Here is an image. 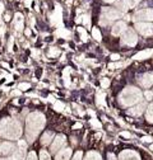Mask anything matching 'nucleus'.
<instances>
[{
	"mask_svg": "<svg viewBox=\"0 0 153 160\" xmlns=\"http://www.w3.org/2000/svg\"><path fill=\"white\" fill-rule=\"evenodd\" d=\"M119 160H140L138 152L133 151V150H124L120 156H119Z\"/></svg>",
	"mask_w": 153,
	"mask_h": 160,
	"instance_id": "10",
	"label": "nucleus"
},
{
	"mask_svg": "<svg viewBox=\"0 0 153 160\" xmlns=\"http://www.w3.org/2000/svg\"><path fill=\"white\" fill-rule=\"evenodd\" d=\"M84 160H102L101 159V155L98 152H96V151H89L86 156Z\"/></svg>",
	"mask_w": 153,
	"mask_h": 160,
	"instance_id": "18",
	"label": "nucleus"
},
{
	"mask_svg": "<svg viewBox=\"0 0 153 160\" xmlns=\"http://www.w3.org/2000/svg\"><path fill=\"white\" fill-rule=\"evenodd\" d=\"M24 158H26V149L19 148L18 150H14L12 160H24Z\"/></svg>",
	"mask_w": 153,
	"mask_h": 160,
	"instance_id": "16",
	"label": "nucleus"
},
{
	"mask_svg": "<svg viewBox=\"0 0 153 160\" xmlns=\"http://www.w3.org/2000/svg\"><path fill=\"white\" fill-rule=\"evenodd\" d=\"M120 15H121V13L116 9H113V8H102V15H101L100 23L102 26H106L110 22L115 21V19L120 18Z\"/></svg>",
	"mask_w": 153,
	"mask_h": 160,
	"instance_id": "4",
	"label": "nucleus"
},
{
	"mask_svg": "<svg viewBox=\"0 0 153 160\" xmlns=\"http://www.w3.org/2000/svg\"><path fill=\"white\" fill-rule=\"evenodd\" d=\"M144 97L148 99V101H150V99L153 98V93H152V92H145V93H144Z\"/></svg>",
	"mask_w": 153,
	"mask_h": 160,
	"instance_id": "33",
	"label": "nucleus"
},
{
	"mask_svg": "<svg viewBox=\"0 0 153 160\" xmlns=\"http://www.w3.org/2000/svg\"><path fill=\"white\" fill-rule=\"evenodd\" d=\"M92 36H93V38L96 39V41H101V38H102V36H101V33L97 28H92Z\"/></svg>",
	"mask_w": 153,
	"mask_h": 160,
	"instance_id": "22",
	"label": "nucleus"
},
{
	"mask_svg": "<svg viewBox=\"0 0 153 160\" xmlns=\"http://www.w3.org/2000/svg\"><path fill=\"white\" fill-rule=\"evenodd\" d=\"M121 42H123L124 45H126V46H130V47L135 46V45H137V42H138V37H137L135 32H134L133 29H130V28H129V29H126V31L123 33Z\"/></svg>",
	"mask_w": 153,
	"mask_h": 160,
	"instance_id": "5",
	"label": "nucleus"
},
{
	"mask_svg": "<svg viewBox=\"0 0 153 160\" xmlns=\"http://www.w3.org/2000/svg\"><path fill=\"white\" fill-rule=\"evenodd\" d=\"M26 160H38V159H37L36 152H34V151H31V152L28 154V156H27V159H26Z\"/></svg>",
	"mask_w": 153,
	"mask_h": 160,
	"instance_id": "29",
	"label": "nucleus"
},
{
	"mask_svg": "<svg viewBox=\"0 0 153 160\" xmlns=\"http://www.w3.org/2000/svg\"><path fill=\"white\" fill-rule=\"evenodd\" d=\"M101 85H102V88H107V87L110 85V80H108V79H102Z\"/></svg>",
	"mask_w": 153,
	"mask_h": 160,
	"instance_id": "32",
	"label": "nucleus"
},
{
	"mask_svg": "<svg viewBox=\"0 0 153 160\" xmlns=\"http://www.w3.org/2000/svg\"><path fill=\"white\" fill-rule=\"evenodd\" d=\"M40 160H51V156H50V154L46 150H41V152H40Z\"/></svg>",
	"mask_w": 153,
	"mask_h": 160,
	"instance_id": "23",
	"label": "nucleus"
},
{
	"mask_svg": "<svg viewBox=\"0 0 153 160\" xmlns=\"http://www.w3.org/2000/svg\"><path fill=\"white\" fill-rule=\"evenodd\" d=\"M125 2L128 4V8H135L139 4L140 0H125Z\"/></svg>",
	"mask_w": 153,
	"mask_h": 160,
	"instance_id": "24",
	"label": "nucleus"
},
{
	"mask_svg": "<svg viewBox=\"0 0 153 160\" xmlns=\"http://www.w3.org/2000/svg\"><path fill=\"white\" fill-rule=\"evenodd\" d=\"M139 84L143 87V88H149L153 85V74L152 72H145L143 74L139 79H138Z\"/></svg>",
	"mask_w": 153,
	"mask_h": 160,
	"instance_id": "9",
	"label": "nucleus"
},
{
	"mask_svg": "<svg viewBox=\"0 0 153 160\" xmlns=\"http://www.w3.org/2000/svg\"><path fill=\"white\" fill-rule=\"evenodd\" d=\"M59 53H60V51L57 50V48H51L50 52H49V56H51V57H56Z\"/></svg>",
	"mask_w": 153,
	"mask_h": 160,
	"instance_id": "27",
	"label": "nucleus"
},
{
	"mask_svg": "<svg viewBox=\"0 0 153 160\" xmlns=\"http://www.w3.org/2000/svg\"><path fill=\"white\" fill-rule=\"evenodd\" d=\"M82 127V123H75L74 125V128H81Z\"/></svg>",
	"mask_w": 153,
	"mask_h": 160,
	"instance_id": "40",
	"label": "nucleus"
},
{
	"mask_svg": "<svg viewBox=\"0 0 153 160\" xmlns=\"http://www.w3.org/2000/svg\"><path fill=\"white\" fill-rule=\"evenodd\" d=\"M18 146L22 148V149H27V142L24 141V140H19V141H18Z\"/></svg>",
	"mask_w": 153,
	"mask_h": 160,
	"instance_id": "31",
	"label": "nucleus"
},
{
	"mask_svg": "<svg viewBox=\"0 0 153 160\" xmlns=\"http://www.w3.org/2000/svg\"><path fill=\"white\" fill-rule=\"evenodd\" d=\"M83 21H84V24H86V26L88 27V26H89V17H87V15H86V17H84V19H83Z\"/></svg>",
	"mask_w": 153,
	"mask_h": 160,
	"instance_id": "36",
	"label": "nucleus"
},
{
	"mask_svg": "<svg viewBox=\"0 0 153 160\" xmlns=\"http://www.w3.org/2000/svg\"><path fill=\"white\" fill-rule=\"evenodd\" d=\"M15 146L12 142H0V155H9L10 152H14Z\"/></svg>",
	"mask_w": 153,
	"mask_h": 160,
	"instance_id": "11",
	"label": "nucleus"
},
{
	"mask_svg": "<svg viewBox=\"0 0 153 160\" xmlns=\"http://www.w3.org/2000/svg\"><path fill=\"white\" fill-rule=\"evenodd\" d=\"M149 55H150V51L147 50V51H142V52L137 53L135 56H134V58H135V60H144V58H148Z\"/></svg>",
	"mask_w": 153,
	"mask_h": 160,
	"instance_id": "20",
	"label": "nucleus"
},
{
	"mask_svg": "<svg viewBox=\"0 0 153 160\" xmlns=\"http://www.w3.org/2000/svg\"><path fill=\"white\" fill-rule=\"evenodd\" d=\"M18 88H19V90H27V89L31 88V84H28V83H21Z\"/></svg>",
	"mask_w": 153,
	"mask_h": 160,
	"instance_id": "26",
	"label": "nucleus"
},
{
	"mask_svg": "<svg viewBox=\"0 0 153 160\" xmlns=\"http://www.w3.org/2000/svg\"><path fill=\"white\" fill-rule=\"evenodd\" d=\"M103 2H106V3H113L115 0H103Z\"/></svg>",
	"mask_w": 153,
	"mask_h": 160,
	"instance_id": "42",
	"label": "nucleus"
},
{
	"mask_svg": "<svg viewBox=\"0 0 153 160\" xmlns=\"http://www.w3.org/2000/svg\"><path fill=\"white\" fill-rule=\"evenodd\" d=\"M46 118L41 112H33L28 114L26 119V135L28 141H33V140L38 136L41 130L45 127Z\"/></svg>",
	"mask_w": 153,
	"mask_h": 160,
	"instance_id": "1",
	"label": "nucleus"
},
{
	"mask_svg": "<svg viewBox=\"0 0 153 160\" xmlns=\"http://www.w3.org/2000/svg\"><path fill=\"white\" fill-rule=\"evenodd\" d=\"M135 29L143 36H152L153 34V23L149 22H139L135 24Z\"/></svg>",
	"mask_w": 153,
	"mask_h": 160,
	"instance_id": "7",
	"label": "nucleus"
},
{
	"mask_svg": "<svg viewBox=\"0 0 153 160\" xmlns=\"http://www.w3.org/2000/svg\"><path fill=\"white\" fill-rule=\"evenodd\" d=\"M26 34H27V36H29V34H31V31H29V29H27V31H26Z\"/></svg>",
	"mask_w": 153,
	"mask_h": 160,
	"instance_id": "43",
	"label": "nucleus"
},
{
	"mask_svg": "<svg viewBox=\"0 0 153 160\" xmlns=\"http://www.w3.org/2000/svg\"><path fill=\"white\" fill-rule=\"evenodd\" d=\"M108 160H116V158H115L113 154H108Z\"/></svg>",
	"mask_w": 153,
	"mask_h": 160,
	"instance_id": "38",
	"label": "nucleus"
},
{
	"mask_svg": "<svg viewBox=\"0 0 153 160\" xmlns=\"http://www.w3.org/2000/svg\"><path fill=\"white\" fill-rule=\"evenodd\" d=\"M22 135V125L18 119L3 118L0 121V136L8 140H17Z\"/></svg>",
	"mask_w": 153,
	"mask_h": 160,
	"instance_id": "2",
	"label": "nucleus"
},
{
	"mask_svg": "<svg viewBox=\"0 0 153 160\" xmlns=\"http://www.w3.org/2000/svg\"><path fill=\"white\" fill-rule=\"evenodd\" d=\"M0 160H12V158H8V159H0Z\"/></svg>",
	"mask_w": 153,
	"mask_h": 160,
	"instance_id": "45",
	"label": "nucleus"
},
{
	"mask_svg": "<svg viewBox=\"0 0 153 160\" xmlns=\"http://www.w3.org/2000/svg\"><path fill=\"white\" fill-rule=\"evenodd\" d=\"M111 58H112V60H119L120 56H119V55H111Z\"/></svg>",
	"mask_w": 153,
	"mask_h": 160,
	"instance_id": "39",
	"label": "nucleus"
},
{
	"mask_svg": "<svg viewBox=\"0 0 153 160\" xmlns=\"http://www.w3.org/2000/svg\"><path fill=\"white\" fill-rule=\"evenodd\" d=\"M71 156V149H64L60 152H57L55 160H69Z\"/></svg>",
	"mask_w": 153,
	"mask_h": 160,
	"instance_id": "14",
	"label": "nucleus"
},
{
	"mask_svg": "<svg viewBox=\"0 0 153 160\" xmlns=\"http://www.w3.org/2000/svg\"><path fill=\"white\" fill-rule=\"evenodd\" d=\"M145 117H147V121H148V122L153 123V104H149V106H148Z\"/></svg>",
	"mask_w": 153,
	"mask_h": 160,
	"instance_id": "19",
	"label": "nucleus"
},
{
	"mask_svg": "<svg viewBox=\"0 0 153 160\" xmlns=\"http://www.w3.org/2000/svg\"><path fill=\"white\" fill-rule=\"evenodd\" d=\"M142 99V92L135 88V87H128L125 88L120 95H119V101L123 106L125 107H130L134 104H138Z\"/></svg>",
	"mask_w": 153,
	"mask_h": 160,
	"instance_id": "3",
	"label": "nucleus"
},
{
	"mask_svg": "<svg viewBox=\"0 0 153 160\" xmlns=\"http://www.w3.org/2000/svg\"><path fill=\"white\" fill-rule=\"evenodd\" d=\"M134 19L139 22H150L153 21V9H142L134 14Z\"/></svg>",
	"mask_w": 153,
	"mask_h": 160,
	"instance_id": "6",
	"label": "nucleus"
},
{
	"mask_svg": "<svg viewBox=\"0 0 153 160\" xmlns=\"http://www.w3.org/2000/svg\"><path fill=\"white\" fill-rule=\"evenodd\" d=\"M125 31H126V23L125 22H118L112 27L111 33H112V36H121Z\"/></svg>",
	"mask_w": 153,
	"mask_h": 160,
	"instance_id": "12",
	"label": "nucleus"
},
{
	"mask_svg": "<svg viewBox=\"0 0 153 160\" xmlns=\"http://www.w3.org/2000/svg\"><path fill=\"white\" fill-rule=\"evenodd\" d=\"M142 141H144V142H150V141H152V137H149V136H144V137L142 138Z\"/></svg>",
	"mask_w": 153,
	"mask_h": 160,
	"instance_id": "35",
	"label": "nucleus"
},
{
	"mask_svg": "<svg viewBox=\"0 0 153 160\" xmlns=\"http://www.w3.org/2000/svg\"><path fill=\"white\" fill-rule=\"evenodd\" d=\"M54 138V132L52 131H46L44 135H42V137H41V144L44 145V146H46V145H49V144H51V140Z\"/></svg>",
	"mask_w": 153,
	"mask_h": 160,
	"instance_id": "15",
	"label": "nucleus"
},
{
	"mask_svg": "<svg viewBox=\"0 0 153 160\" xmlns=\"http://www.w3.org/2000/svg\"><path fill=\"white\" fill-rule=\"evenodd\" d=\"M3 34H4V28L0 27V36H3Z\"/></svg>",
	"mask_w": 153,
	"mask_h": 160,
	"instance_id": "41",
	"label": "nucleus"
},
{
	"mask_svg": "<svg viewBox=\"0 0 153 160\" xmlns=\"http://www.w3.org/2000/svg\"><path fill=\"white\" fill-rule=\"evenodd\" d=\"M78 32H79V34H81V37H82V39H83V41H87V38H88V36H87L86 31H84L83 28H78Z\"/></svg>",
	"mask_w": 153,
	"mask_h": 160,
	"instance_id": "25",
	"label": "nucleus"
},
{
	"mask_svg": "<svg viewBox=\"0 0 153 160\" xmlns=\"http://www.w3.org/2000/svg\"><path fill=\"white\" fill-rule=\"evenodd\" d=\"M66 144V138L64 135H57L54 140V142L51 144V154L57 152L59 150H61Z\"/></svg>",
	"mask_w": 153,
	"mask_h": 160,
	"instance_id": "8",
	"label": "nucleus"
},
{
	"mask_svg": "<svg viewBox=\"0 0 153 160\" xmlns=\"http://www.w3.org/2000/svg\"><path fill=\"white\" fill-rule=\"evenodd\" d=\"M31 2H32V0H27V2H26V4H27V7L29 5V3H31Z\"/></svg>",
	"mask_w": 153,
	"mask_h": 160,
	"instance_id": "44",
	"label": "nucleus"
},
{
	"mask_svg": "<svg viewBox=\"0 0 153 160\" xmlns=\"http://www.w3.org/2000/svg\"><path fill=\"white\" fill-rule=\"evenodd\" d=\"M144 109H145V103H139L138 106H135V107H133L131 109H129L128 113L131 114V116H140L144 112Z\"/></svg>",
	"mask_w": 153,
	"mask_h": 160,
	"instance_id": "13",
	"label": "nucleus"
},
{
	"mask_svg": "<svg viewBox=\"0 0 153 160\" xmlns=\"http://www.w3.org/2000/svg\"><path fill=\"white\" fill-rule=\"evenodd\" d=\"M14 26H15V29H18V31L23 28V15H22L21 13H17V14H15Z\"/></svg>",
	"mask_w": 153,
	"mask_h": 160,
	"instance_id": "17",
	"label": "nucleus"
},
{
	"mask_svg": "<svg viewBox=\"0 0 153 160\" xmlns=\"http://www.w3.org/2000/svg\"><path fill=\"white\" fill-rule=\"evenodd\" d=\"M116 8H118L119 10H121V12H126V10L129 9L125 0H118V3H116Z\"/></svg>",
	"mask_w": 153,
	"mask_h": 160,
	"instance_id": "21",
	"label": "nucleus"
},
{
	"mask_svg": "<svg viewBox=\"0 0 153 160\" xmlns=\"http://www.w3.org/2000/svg\"><path fill=\"white\" fill-rule=\"evenodd\" d=\"M91 123H92V125H93L94 127H98V128L101 127V125H100V123H98L97 121H96V119H92V121H91Z\"/></svg>",
	"mask_w": 153,
	"mask_h": 160,
	"instance_id": "34",
	"label": "nucleus"
},
{
	"mask_svg": "<svg viewBox=\"0 0 153 160\" xmlns=\"http://www.w3.org/2000/svg\"><path fill=\"white\" fill-rule=\"evenodd\" d=\"M82 155H83V154H82V151H76L71 160H82Z\"/></svg>",
	"mask_w": 153,
	"mask_h": 160,
	"instance_id": "30",
	"label": "nucleus"
},
{
	"mask_svg": "<svg viewBox=\"0 0 153 160\" xmlns=\"http://www.w3.org/2000/svg\"><path fill=\"white\" fill-rule=\"evenodd\" d=\"M120 135H121L123 137H126V138H129V137H130V133H129V132H121Z\"/></svg>",
	"mask_w": 153,
	"mask_h": 160,
	"instance_id": "37",
	"label": "nucleus"
},
{
	"mask_svg": "<svg viewBox=\"0 0 153 160\" xmlns=\"http://www.w3.org/2000/svg\"><path fill=\"white\" fill-rule=\"evenodd\" d=\"M54 108H55L56 111H63V108H64V104H63L61 102H55V104H54Z\"/></svg>",
	"mask_w": 153,
	"mask_h": 160,
	"instance_id": "28",
	"label": "nucleus"
}]
</instances>
